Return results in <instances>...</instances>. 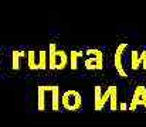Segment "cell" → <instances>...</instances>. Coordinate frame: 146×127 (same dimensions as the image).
<instances>
[{"mask_svg": "<svg viewBox=\"0 0 146 127\" xmlns=\"http://www.w3.org/2000/svg\"><path fill=\"white\" fill-rule=\"evenodd\" d=\"M85 55H87V58H95V59H101V61L104 59V54L98 48H88V49H85Z\"/></svg>", "mask_w": 146, "mask_h": 127, "instance_id": "cell-14", "label": "cell"}, {"mask_svg": "<svg viewBox=\"0 0 146 127\" xmlns=\"http://www.w3.org/2000/svg\"><path fill=\"white\" fill-rule=\"evenodd\" d=\"M128 48V44L126 42H122L116 47L115 49V54H113V66L116 69V74L122 78H128V74L123 68V52L125 49Z\"/></svg>", "mask_w": 146, "mask_h": 127, "instance_id": "cell-3", "label": "cell"}, {"mask_svg": "<svg viewBox=\"0 0 146 127\" xmlns=\"http://www.w3.org/2000/svg\"><path fill=\"white\" fill-rule=\"evenodd\" d=\"M27 65L31 71H38V54L36 51H27Z\"/></svg>", "mask_w": 146, "mask_h": 127, "instance_id": "cell-8", "label": "cell"}, {"mask_svg": "<svg viewBox=\"0 0 146 127\" xmlns=\"http://www.w3.org/2000/svg\"><path fill=\"white\" fill-rule=\"evenodd\" d=\"M26 57H27L26 51H13V54H11V66H13L14 71L20 69V59L26 58Z\"/></svg>", "mask_w": 146, "mask_h": 127, "instance_id": "cell-9", "label": "cell"}, {"mask_svg": "<svg viewBox=\"0 0 146 127\" xmlns=\"http://www.w3.org/2000/svg\"><path fill=\"white\" fill-rule=\"evenodd\" d=\"M61 106L68 112H77L82 107V96L74 89L65 90L61 95Z\"/></svg>", "mask_w": 146, "mask_h": 127, "instance_id": "cell-1", "label": "cell"}, {"mask_svg": "<svg viewBox=\"0 0 146 127\" xmlns=\"http://www.w3.org/2000/svg\"><path fill=\"white\" fill-rule=\"evenodd\" d=\"M68 62H70V59H68V54L64 51V49H57L55 51V54H54V61H52V64L48 65L50 69H57V71H62V69H65L67 68V65H68Z\"/></svg>", "mask_w": 146, "mask_h": 127, "instance_id": "cell-5", "label": "cell"}, {"mask_svg": "<svg viewBox=\"0 0 146 127\" xmlns=\"http://www.w3.org/2000/svg\"><path fill=\"white\" fill-rule=\"evenodd\" d=\"M131 68L133 71H138L141 68V54L136 49L131 51Z\"/></svg>", "mask_w": 146, "mask_h": 127, "instance_id": "cell-12", "label": "cell"}, {"mask_svg": "<svg viewBox=\"0 0 146 127\" xmlns=\"http://www.w3.org/2000/svg\"><path fill=\"white\" fill-rule=\"evenodd\" d=\"M85 55V52L82 51H77V49H71L70 55H68V59H70V66L72 71H75L78 68V58H82Z\"/></svg>", "mask_w": 146, "mask_h": 127, "instance_id": "cell-7", "label": "cell"}, {"mask_svg": "<svg viewBox=\"0 0 146 127\" xmlns=\"http://www.w3.org/2000/svg\"><path fill=\"white\" fill-rule=\"evenodd\" d=\"M139 106H145L146 109V88L142 85L135 88L133 95H132V100H131V105H129V110L135 112L136 107H139Z\"/></svg>", "mask_w": 146, "mask_h": 127, "instance_id": "cell-4", "label": "cell"}, {"mask_svg": "<svg viewBox=\"0 0 146 127\" xmlns=\"http://www.w3.org/2000/svg\"><path fill=\"white\" fill-rule=\"evenodd\" d=\"M115 89H118L115 85H111V86H108V89L104 92V95H102V97H101V102H99L98 112H99V110H102V109H104V106H105V103L111 100V97H112V93H113V90H115Z\"/></svg>", "mask_w": 146, "mask_h": 127, "instance_id": "cell-11", "label": "cell"}, {"mask_svg": "<svg viewBox=\"0 0 146 127\" xmlns=\"http://www.w3.org/2000/svg\"><path fill=\"white\" fill-rule=\"evenodd\" d=\"M141 66H142V69L146 71V49L141 52Z\"/></svg>", "mask_w": 146, "mask_h": 127, "instance_id": "cell-16", "label": "cell"}, {"mask_svg": "<svg viewBox=\"0 0 146 127\" xmlns=\"http://www.w3.org/2000/svg\"><path fill=\"white\" fill-rule=\"evenodd\" d=\"M84 65L88 71H101L104 68V62L101 59H95V58H85Z\"/></svg>", "mask_w": 146, "mask_h": 127, "instance_id": "cell-6", "label": "cell"}, {"mask_svg": "<svg viewBox=\"0 0 146 127\" xmlns=\"http://www.w3.org/2000/svg\"><path fill=\"white\" fill-rule=\"evenodd\" d=\"M52 88L54 85H41L37 88V110L46 112L52 106Z\"/></svg>", "mask_w": 146, "mask_h": 127, "instance_id": "cell-2", "label": "cell"}, {"mask_svg": "<svg viewBox=\"0 0 146 127\" xmlns=\"http://www.w3.org/2000/svg\"><path fill=\"white\" fill-rule=\"evenodd\" d=\"M60 106H61L60 86L54 85V88H52V106H51V110H52V112H58V110H60Z\"/></svg>", "mask_w": 146, "mask_h": 127, "instance_id": "cell-10", "label": "cell"}, {"mask_svg": "<svg viewBox=\"0 0 146 127\" xmlns=\"http://www.w3.org/2000/svg\"><path fill=\"white\" fill-rule=\"evenodd\" d=\"M118 109H119V110H122V112H125V110H128L129 107L126 106V103H121V105L118 106Z\"/></svg>", "mask_w": 146, "mask_h": 127, "instance_id": "cell-17", "label": "cell"}, {"mask_svg": "<svg viewBox=\"0 0 146 127\" xmlns=\"http://www.w3.org/2000/svg\"><path fill=\"white\" fill-rule=\"evenodd\" d=\"M102 95H104L102 88L101 86H95L94 88V110H97V112H98V107H99V102H101Z\"/></svg>", "mask_w": 146, "mask_h": 127, "instance_id": "cell-15", "label": "cell"}, {"mask_svg": "<svg viewBox=\"0 0 146 127\" xmlns=\"http://www.w3.org/2000/svg\"><path fill=\"white\" fill-rule=\"evenodd\" d=\"M47 57H48L47 51H44V49L38 51V69H40V71H44V69H47V66H48Z\"/></svg>", "mask_w": 146, "mask_h": 127, "instance_id": "cell-13", "label": "cell"}]
</instances>
